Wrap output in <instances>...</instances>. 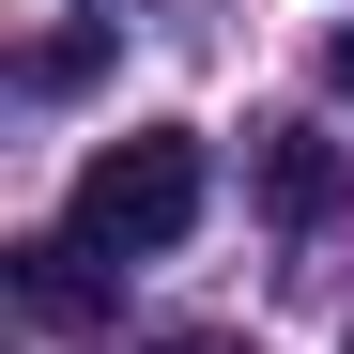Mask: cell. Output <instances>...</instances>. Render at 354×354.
<instances>
[{
  "label": "cell",
  "instance_id": "cell-4",
  "mask_svg": "<svg viewBox=\"0 0 354 354\" xmlns=\"http://www.w3.org/2000/svg\"><path fill=\"white\" fill-rule=\"evenodd\" d=\"M339 93H354V31H339Z\"/></svg>",
  "mask_w": 354,
  "mask_h": 354
},
{
  "label": "cell",
  "instance_id": "cell-5",
  "mask_svg": "<svg viewBox=\"0 0 354 354\" xmlns=\"http://www.w3.org/2000/svg\"><path fill=\"white\" fill-rule=\"evenodd\" d=\"M77 16H124V0H77Z\"/></svg>",
  "mask_w": 354,
  "mask_h": 354
},
{
  "label": "cell",
  "instance_id": "cell-1",
  "mask_svg": "<svg viewBox=\"0 0 354 354\" xmlns=\"http://www.w3.org/2000/svg\"><path fill=\"white\" fill-rule=\"evenodd\" d=\"M185 231H201V139L185 124H139V139H108L77 169V247L93 262H154Z\"/></svg>",
  "mask_w": 354,
  "mask_h": 354
},
{
  "label": "cell",
  "instance_id": "cell-2",
  "mask_svg": "<svg viewBox=\"0 0 354 354\" xmlns=\"http://www.w3.org/2000/svg\"><path fill=\"white\" fill-rule=\"evenodd\" d=\"M339 201H354V154L308 139V124H277V139H262V216H277V231H324Z\"/></svg>",
  "mask_w": 354,
  "mask_h": 354
},
{
  "label": "cell",
  "instance_id": "cell-6",
  "mask_svg": "<svg viewBox=\"0 0 354 354\" xmlns=\"http://www.w3.org/2000/svg\"><path fill=\"white\" fill-rule=\"evenodd\" d=\"M169 354H216V339H169Z\"/></svg>",
  "mask_w": 354,
  "mask_h": 354
},
{
  "label": "cell",
  "instance_id": "cell-3",
  "mask_svg": "<svg viewBox=\"0 0 354 354\" xmlns=\"http://www.w3.org/2000/svg\"><path fill=\"white\" fill-rule=\"evenodd\" d=\"M16 292H31L46 324H93V308H108V292H93V247H77V231H62V247H16Z\"/></svg>",
  "mask_w": 354,
  "mask_h": 354
}]
</instances>
